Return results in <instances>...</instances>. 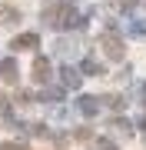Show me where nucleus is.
I'll use <instances>...</instances> for the list:
<instances>
[{
    "instance_id": "nucleus-1",
    "label": "nucleus",
    "mask_w": 146,
    "mask_h": 150,
    "mask_svg": "<svg viewBox=\"0 0 146 150\" xmlns=\"http://www.w3.org/2000/svg\"><path fill=\"white\" fill-rule=\"evenodd\" d=\"M103 47H106V54H110V57H116V60L123 57V43H119L113 33H106V37H103Z\"/></svg>"
},
{
    "instance_id": "nucleus-2",
    "label": "nucleus",
    "mask_w": 146,
    "mask_h": 150,
    "mask_svg": "<svg viewBox=\"0 0 146 150\" xmlns=\"http://www.w3.org/2000/svg\"><path fill=\"white\" fill-rule=\"evenodd\" d=\"M23 47H37V33H23L13 40V50H23Z\"/></svg>"
},
{
    "instance_id": "nucleus-3",
    "label": "nucleus",
    "mask_w": 146,
    "mask_h": 150,
    "mask_svg": "<svg viewBox=\"0 0 146 150\" xmlns=\"http://www.w3.org/2000/svg\"><path fill=\"white\" fill-rule=\"evenodd\" d=\"M33 77H37V80L47 77V60H37V64H33Z\"/></svg>"
},
{
    "instance_id": "nucleus-4",
    "label": "nucleus",
    "mask_w": 146,
    "mask_h": 150,
    "mask_svg": "<svg viewBox=\"0 0 146 150\" xmlns=\"http://www.w3.org/2000/svg\"><path fill=\"white\" fill-rule=\"evenodd\" d=\"M0 150H27V147H23V144H3Z\"/></svg>"
},
{
    "instance_id": "nucleus-5",
    "label": "nucleus",
    "mask_w": 146,
    "mask_h": 150,
    "mask_svg": "<svg viewBox=\"0 0 146 150\" xmlns=\"http://www.w3.org/2000/svg\"><path fill=\"white\" fill-rule=\"evenodd\" d=\"M100 150H116L113 144H106V140H103V144H100Z\"/></svg>"
}]
</instances>
